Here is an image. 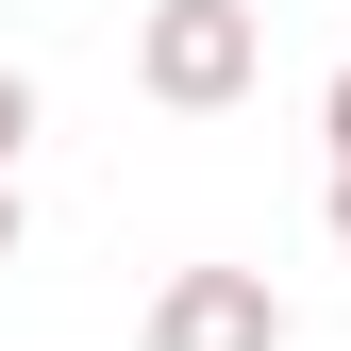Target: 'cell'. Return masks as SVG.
<instances>
[{
    "mask_svg": "<svg viewBox=\"0 0 351 351\" xmlns=\"http://www.w3.org/2000/svg\"><path fill=\"white\" fill-rule=\"evenodd\" d=\"M0 268H17V167H0Z\"/></svg>",
    "mask_w": 351,
    "mask_h": 351,
    "instance_id": "cell-5",
    "label": "cell"
},
{
    "mask_svg": "<svg viewBox=\"0 0 351 351\" xmlns=\"http://www.w3.org/2000/svg\"><path fill=\"white\" fill-rule=\"evenodd\" d=\"M17 134H34V84H17V67H0V167H17Z\"/></svg>",
    "mask_w": 351,
    "mask_h": 351,
    "instance_id": "cell-3",
    "label": "cell"
},
{
    "mask_svg": "<svg viewBox=\"0 0 351 351\" xmlns=\"http://www.w3.org/2000/svg\"><path fill=\"white\" fill-rule=\"evenodd\" d=\"M151 351H285V301L251 285V268H184L151 301Z\"/></svg>",
    "mask_w": 351,
    "mask_h": 351,
    "instance_id": "cell-2",
    "label": "cell"
},
{
    "mask_svg": "<svg viewBox=\"0 0 351 351\" xmlns=\"http://www.w3.org/2000/svg\"><path fill=\"white\" fill-rule=\"evenodd\" d=\"M318 117H335V167H351V67H335V101H318Z\"/></svg>",
    "mask_w": 351,
    "mask_h": 351,
    "instance_id": "cell-4",
    "label": "cell"
},
{
    "mask_svg": "<svg viewBox=\"0 0 351 351\" xmlns=\"http://www.w3.org/2000/svg\"><path fill=\"white\" fill-rule=\"evenodd\" d=\"M335 251H351V167H335Z\"/></svg>",
    "mask_w": 351,
    "mask_h": 351,
    "instance_id": "cell-6",
    "label": "cell"
},
{
    "mask_svg": "<svg viewBox=\"0 0 351 351\" xmlns=\"http://www.w3.org/2000/svg\"><path fill=\"white\" fill-rule=\"evenodd\" d=\"M134 84L167 117H234L251 84H268V17H251V0H151L134 17Z\"/></svg>",
    "mask_w": 351,
    "mask_h": 351,
    "instance_id": "cell-1",
    "label": "cell"
}]
</instances>
